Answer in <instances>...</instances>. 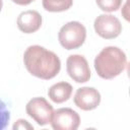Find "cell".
<instances>
[{
  "label": "cell",
  "instance_id": "1",
  "mask_svg": "<svg viewBox=\"0 0 130 130\" xmlns=\"http://www.w3.org/2000/svg\"><path fill=\"white\" fill-rule=\"evenodd\" d=\"M23 64L29 74L44 80L54 78L61 70L58 55L39 45L26 48L23 54Z\"/></svg>",
  "mask_w": 130,
  "mask_h": 130
},
{
  "label": "cell",
  "instance_id": "2",
  "mask_svg": "<svg viewBox=\"0 0 130 130\" xmlns=\"http://www.w3.org/2000/svg\"><path fill=\"white\" fill-rule=\"evenodd\" d=\"M93 65L101 78L113 79L126 69L127 56L119 47L108 46L95 56Z\"/></svg>",
  "mask_w": 130,
  "mask_h": 130
},
{
  "label": "cell",
  "instance_id": "3",
  "mask_svg": "<svg viewBox=\"0 0 130 130\" xmlns=\"http://www.w3.org/2000/svg\"><path fill=\"white\" fill-rule=\"evenodd\" d=\"M86 39V28L79 21H69L61 26L58 32V41L66 50L80 48Z\"/></svg>",
  "mask_w": 130,
  "mask_h": 130
},
{
  "label": "cell",
  "instance_id": "4",
  "mask_svg": "<svg viewBox=\"0 0 130 130\" xmlns=\"http://www.w3.org/2000/svg\"><path fill=\"white\" fill-rule=\"evenodd\" d=\"M26 114L40 126H45L51 122L54 109L53 106L43 96H36L29 100L25 106Z\"/></svg>",
  "mask_w": 130,
  "mask_h": 130
},
{
  "label": "cell",
  "instance_id": "5",
  "mask_svg": "<svg viewBox=\"0 0 130 130\" xmlns=\"http://www.w3.org/2000/svg\"><path fill=\"white\" fill-rule=\"evenodd\" d=\"M93 27L98 36L106 40L116 39L122 32V24L119 18L108 13L99 15L94 19Z\"/></svg>",
  "mask_w": 130,
  "mask_h": 130
},
{
  "label": "cell",
  "instance_id": "6",
  "mask_svg": "<svg viewBox=\"0 0 130 130\" xmlns=\"http://www.w3.org/2000/svg\"><path fill=\"white\" fill-rule=\"evenodd\" d=\"M66 70L70 78L77 83H85L91 76L87 60L84 56L79 54H73L67 58Z\"/></svg>",
  "mask_w": 130,
  "mask_h": 130
},
{
  "label": "cell",
  "instance_id": "7",
  "mask_svg": "<svg viewBox=\"0 0 130 130\" xmlns=\"http://www.w3.org/2000/svg\"><path fill=\"white\" fill-rule=\"evenodd\" d=\"M50 124L54 130H76L80 125V117L71 108H60L54 111Z\"/></svg>",
  "mask_w": 130,
  "mask_h": 130
},
{
  "label": "cell",
  "instance_id": "8",
  "mask_svg": "<svg viewBox=\"0 0 130 130\" xmlns=\"http://www.w3.org/2000/svg\"><path fill=\"white\" fill-rule=\"evenodd\" d=\"M100 91L90 86H82L76 89L73 102L75 106L82 111H91L96 109L101 104Z\"/></svg>",
  "mask_w": 130,
  "mask_h": 130
},
{
  "label": "cell",
  "instance_id": "9",
  "mask_svg": "<svg viewBox=\"0 0 130 130\" xmlns=\"http://www.w3.org/2000/svg\"><path fill=\"white\" fill-rule=\"evenodd\" d=\"M43 18L37 10L22 11L16 20L18 29L23 34H34L38 31L42 26Z\"/></svg>",
  "mask_w": 130,
  "mask_h": 130
},
{
  "label": "cell",
  "instance_id": "10",
  "mask_svg": "<svg viewBox=\"0 0 130 130\" xmlns=\"http://www.w3.org/2000/svg\"><path fill=\"white\" fill-rule=\"evenodd\" d=\"M72 91H73V88L70 83L66 81H60L53 84L49 88L48 95L53 103L62 104L64 102H67L71 98Z\"/></svg>",
  "mask_w": 130,
  "mask_h": 130
},
{
  "label": "cell",
  "instance_id": "11",
  "mask_svg": "<svg viewBox=\"0 0 130 130\" xmlns=\"http://www.w3.org/2000/svg\"><path fill=\"white\" fill-rule=\"evenodd\" d=\"M43 7L49 12L66 11L73 5V0H43Z\"/></svg>",
  "mask_w": 130,
  "mask_h": 130
},
{
  "label": "cell",
  "instance_id": "12",
  "mask_svg": "<svg viewBox=\"0 0 130 130\" xmlns=\"http://www.w3.org/2000/svg\"><path fill=\"white\" fill-rule=\"evenodd\" d=\"M123 0H95L98 7L105 12H114L117 11L121 5Z\"/></svg>",
  "mask_w": 130,
  "mask_h": 130
},
{
  "label": "cell",
  "instance_id": "13",
  "mask_svg": "<svg viewBox=\"0 0 130 130\" xmlns=\"http://www.w3.org/2000/svg\"><path fill=\"white\" fill-rule=\"evenodd\" d=\"M10 120V112L7 109L6 104L0 100V130H3L7 127Z\"/></svg>",
  "mask_w": 130,
  "mask_h": 130
},
{
  "label": "cell",
  "instance_id": "14",
  "mask_svg": "<svg viewBox=\"0 0 130 130\" xmlns=\"http://www.w3.org/2000/svg\"><path fill=\"white\" fill-rule=\"evenodd\" d=\"M12 129L13 130H17V129H20V130H26V129H34V126L30 125L26 120L24 119H18L17 121H15V123L13 124L12 126Z\"/></svg>",
  "mask_w": 130,
  "mask_h": 130
},
{
  "label": "cell",
  "instance_id": "15",
  "mask_svg": "<svg viewBox=\"0 0 130 130\" xmlns=\"http://www.w3.org/2000/svg\"><path fill=\"white\" fill-rule=\"evenodd\" d=\"M35 0H12L13 3L17 4V5H21V6H24V5H28L30 4L31 2H34Z\"/></svg>",
  "mask_w": 130,
  "mask_h": 130
},
{
  "label": "cell",
  "instance_id": "16",
  "mask_svg": "<svg viewBox=\"0 0 130 130\" xmlns=\"http://www.w3.org/2000/svg\"><path fill=\"white\" fill-rule=\"evenodd\" d=\"M2 6H3V1H2V0H0V11L2 10Z\"/></svg>",
  "mask_w": 130,
  "mask_h": 130
}]
</instances>
